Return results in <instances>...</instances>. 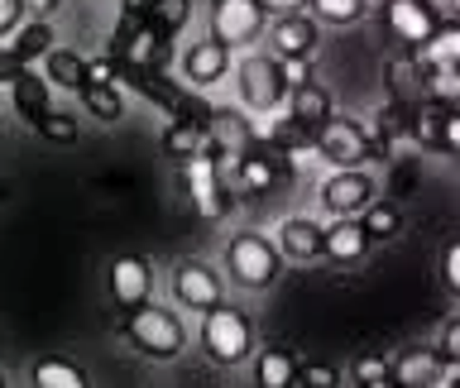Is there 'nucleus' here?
I'll use <instances>...</instances> for the list:
<instances>
[{
  "label": "nucleus",
  "mask_w": 460,
  "mask_h": 388,
  "mask_svg": "<svg viewBox=\"0 0 460 388\" xmlns=\"http://www.w3.org/2000/svg\"><path fill=\"white\" fill-rule=\"evenodd\" d=\"M374 250L365 225H359V216H331V225L322 230V259H331L336 269H350L359 264Z\"/></svg>",
  "instance_id": "obj_13"
},
{
  "label": "nucleus",
  "mask_w": 460,
  "mask_h": 388,
  "mask_svg": "<svg viewBox=\"0 0 460 388\" xmlns=\"http://www.w3.org/2000/svg\"><path fill=\"white\" fill-rule=\"evenodd\" d=\"M187 20H192V0H149V10H144V29L158 43L178 39L187 29Z\"/></svg>",
  "instance_id": "obj_20"
},
{
  "label": "nucleus",
  "mask_w": 460,
  "mask_h": 388,
  "mask_svg": "<svg viewBox=\"0 0 460 388\" xmlns=\"http://www.w3.org/2000/svg\"><path fill=\"white\" fill-rule=\"evenodd\" d=\"M187 163V192H192V207L201 221H221L230 211V192H226V172H221V144H207L201 154L182 158Z\"/></svg>",
  "instance_id": "obj_6"
},
{
  "label": "nucleus",
  "mask_w": 460,
  "mask_h": 388,
  "mask_svg": "<svg viewBox=\"0 0 460 388\" xmlns=\"http://www.w3.org/2000/svg\"><path fill=\"white\" fill-rule=\"evenodd\" d=\"M297 384H307V388H341L345 374H341L336 365H326V359H302Z\"/></svg>",
  "instance_id": "obj_32"
},
{
  "label": "nucleus",
  "mask_w": 460,
  "mask_h": 388,
  "mask_svg": "<svg viewBox=\"0 0 460 388\" xmlns=\"http://www.w3.org/2000/svg\"><path fill=\"white\" fill-rule=\"evenodd\" d=\"M269 34V53L279 63H312L322 48V24L312 20V10H293V14H273L264 24Z\"/></svg>",
  "instance_id": "obj_7"
},
{
  "label": "nucleus",
  "mask_w": 460,
  "mask_h": 388,
  "mask_svg": "<svg viewBox=\"0 0 460 388\" xmlns=\"http://www.w3.org/2000/svg\"><path fill=\"white\" fill-rule=\"evenodd\" d=\"M39 135L43 139H53V144H72L77 139V115H63V110H49V115H39Z\"/></svg>",
  "instance_id": "obj_33"
},
{
  "label": "nucleus",
  "mask_w": 460,
  "mask_h": 388,
  "mask_svg": "<svg viewBox=\"0 0 460 388\" xmlns=\"http://www.w3.org/2000/svg\"><path fill=\"white\" fill-rule=\"evenodd\" d=\"M172 302L178 307H192V312H211L226 302V287H221V273L207 269L201 259H182L172 269Z\"/></svg>",
  "instance_id": "obj_9"
},
{
  "label": "nucleus",
  "mask_w": 460,
  "mask_h": 388,
  "mask_svg": "<svg viewBox=\"0 0 460 388\" xmlns=\"http://www.w3.org/2000/svg\"><path fill=\"white\" fill-rule=\"evenodd\" d=\"M0 388H5V374H0Z\"/></svg>",
  "instance_id": "obj_47"
},
{
  "label": "nucleus",
  "mask_w": 460,
  "mask_h": 388,
  "mask_svg": "<svg viewBox=\"0 0 460 388\" xmlns=\"http://www.w3.org/2000/svg\"><path fill=\"white\" fill-rule=\"evenodd\" d=\"M359 225H365L369 244H388L402 235V207L394 197H374L365 211H359Z\"/></svg>",
  "instance_id": "obj_22"
},
{
  "label": "nucleus",
  "mask_w": 460,
  "mask_h": 388,
  "mask_svg": "<svg viewBox=\"0 0 460 388\" xmlns=\"http://www.w3.org/2000/svg\"><path fill=\"white\" fill-rule=\"evenodd\" d=\"M86 82H106V86H115V63H111V57H96V63H86Z\"/></svg>",
  "instance_id": "obj_38"
},
{
  "label": "nucleus",
  "mask_w": 460,
  "mask_h": 388,
  "mask_svg": "<svg viewBox=\"0 0 460 388\" xmlns=\"http://www.w3.org/2000/svg\"><path fill=\"white\" fill-rule=\"evenodd\" d=\"M388 96L402 101V106H417V101H427V67L417 63L412 48L388 63Z\"/></svg>",
  "instance_id": "obj_18"
},
{
  "label": "nucleus",
  "mask_w": 460,
  "mask_h": 388,
  "mask_svg": "<svg viewBox=\"0 0 460 388\" xmlns=\"http://www.w3.org/2000/svg\"><path fill=\"white\" fill-rule=\"evenodd\" d=\"M431 350L441 355V365H446V369H460V312L441 322V331H437V345H431Z\"/></svg>",
  "instance_id": "obj_31"
},
{
  "label": "nucleus",
  "mask_w": 460,
  "mask_h": 388,
  "mask_svg": "<svg viewBox=\"0 0 460 388\" xmlns=\"http://www.w3.org/2000/svg\"><path fill=\"white\" fill-rule=\"evenodd\" d=\"M158 144H164V154H172V158H192L211 144V129L201 120H172L164 135H158Z\"/></svg>",
  "instance_id": "obj_24"
},
{
  "label": "nucleus",
  "mask_w": 460,
  "mask_h": 388,
  "mask_svg": "<svg viewBox=\"0 0 460 388\" xmlns=\"http://www.w3.org/2000/svg\"><path fill=\"white\" fill-rule=\"evenodd\" d=\"M264 14H293V10H307V0H254Z\"/></svg>",
  "instance_id": "obj_40"
},
{
  "label": "nucleus",
  "mask_w": 460,
  "mask_h": 388,
  "mask_svg": "<svg viewBox=\"0 0 460 388\" xmlns=\"http://www.w3.org/2000/svg\"><path fill=\"white\" fill-rule=\"evenodd\" d=\"M178 67H182V82L201 92V86H216L221 77H230V48L221 39H197L192 48L178 57Z\"/></svg>",
  "instance_id": "obj_14"
},
{
  "label": "nucleus",
  "mask_w": 460,
  "mask_h": 388,
  "mask_svg": "<svg viewBox=\"0 0 460 388\" xmlns=\"http://www.w3.org/2000/svg\"><path fill=\"white\" fill-rule=\"evenodd\" d=\"M302 359L288 345H264L254 355V388H297Z\"/></svg>",
  "instance_id": "obj_17"
},
{
  "label": "nucleus",
  "mask_w": 460,
  "mask_h": 388,
  "mask_svg": "<svg viewBox=\"0 0 460 388\" xmlns=\"http://www.w3.org/2000/svg\"><path fill=\"white\" fill-rule=\"evenodd\" d=\"M106 287L115 297V307L129 312V307H144L154 293V269L144 254H115L111 259V273H106Z\"/></svg>",
  "instance_id": "obj_12"
},
{
  "label": "nucleus",
  "mask_w": 460,
  "mask_h": 388,
  "mask_svg": "<svg viewBox=\"0 0 460 388\" xmlns=\"http://www.w3.org/2000/svg\"><path fill=\"white\" fill-rule=\"evenodd\" d=\"M82 106H86V115H96V120H120L125 115V101H120V92L115 86H106V82H82Z\"/></svg>",
  "instance_id": "obj_28"
},
{
  "label": "nucleus",
  "mask_w": 460,
  "mask_h": 388,
  "mask_svg": "<svg viewBox=\"0 0 460 388\" xmlns=\"http://www.w3.org/2000/svg\"><path fill=\"white\" fill-rule=\"evenodd\" d=\"M456 24H460V14H456Z\"/></svg>",
  "instance_id": "obj_49"
},
{
  "label": "nucleus",
  "mask_w": 460,
  "mask_h": 388,
  "mask_svg": "<svg viewBox=\"0 0 460 388\" xmlns=\"http://www.w3.org/2000/svg\"><path fill=\"white\" fill-rule=\"evenodd\" d=\"M427 101H437V106H446V110L460 106V63H451V67H431V77H427Z\"/></svg>",
  "instance_id": "obj_30"
},
{
  "label": "nucleus",
  "mask_w": 460,
  "mask_h": 388,
  "mask_svg": "<svg viewBox=\"0 0 460 388\" xmlns=\"http://www.w3.org/2000/svg\"><path fill=\"white\" fill-rule=\"evenodd\" d=\"M398 388H441L446 384V365L431 345H412L394 359V374H388Z\"/></svg>",
  "instance_id": "obj_15"
},
{
  "label": "nucleus",
  "mask_w": 460,
  "mask_h": 388,
  "mask_svg": "<svg viewBox=\"0 0 460 388\" xmlns=\"http://www.w3.org/2000/svg\"><path fill=\"white\" fill-rule=\"evenodd\" d=\"M43 77H49L53 86H67V92H82L86 57H77L72 48H49V53H43Z\"/></svg>",
  "instance_id": "obj_26"
},
{
  "label": "nucleus",
  "mask_w": 460,
  "mask_h": 388,
  "mask_svg": "<svg viewBox=\"0 0 460 388\" xmlns=\"http://www.w3.org/2000/svg\"><path fill=\"white\" fill-rule=\"evenodd\" d=\"M441 120H446V106L437 101H417L412 106V125H408V144L427 154H441Z\"/></svg>",
  "instance_id": "obj_23"
},
{
  "label": "nucleus",
  "mask_w": 460,
  "mask_h": 388,
  "mask_svg": "<svg viewBox=\"0 0 460 388\" xmlns=\"http://www.w3.org/2000/svg\"><path fill=\"white\" fill-rule=\"evenodd\" d=\"M427 5L437 10L441 20H456V14H460V0H427Z\"/></svg>",
  "instance_id": "obj_42"
},
{
  "label": "nucleus",
  "mask_w": 460,
  "mask_h": 388,
  "mask_svg": "<svg viewBox=\"0 0 460 388\" xmlns=\"http://www.w3.org/2000/svg\"><path fill=\"white\" fill-rule=\"evenodd\" d=\"M379 20H384V29L402 43V48H422V43L431 39V29L441 24V14L431 10L427 0H384Z\"/></svg>",
  "instance_id": "obj_11"
},
{
  "label": "nucleus",
  "mask_w": 460,
  "mask_h": 388,
  "mask_svg": "<svg viewBox=\"0 0 460 388\" xmlns=\"http://www.w3.org/2000/svg\"><path fill=\"white\" fill-rule=\"evenodd\" d=\"M58 5H63V0H24V10L34 14V20H49V14H53Z\"/></svg>",
  "instance_id": "obj_41"
},
{
  "label": "nucleus",
  "mask_w": 460,
  "mask_h": 388,
  "mask_svg": "<svg viewBox=\"0 0 460 388\" xmlns=\"http://www.w3.org/2000/svg\"><path fill=\"white\" fill-rule=\"evenodd\" d=\"M394 374V359L388 355H355L350 359V379L355 384H379V379H388Z\"/></svg>",
  "instance_id": "obj_34"
},
{
  "label": "nucleus",
  "mask_w": 460,
  "mask_h": 388,
  "mask_svg": "<svg viewBox=\"0 0 460 388\" xmlns=\"http://www.w3.org/2000/svg\"><path fill=\"white\" fill-rule=\"evenodd\" d=\"M441 388H460V369H451V379H446Z\"/></svg>",
  "instance_id": "obj_45"
},
{
  "label": "nucleus",
  "mask_w": 460,
  "mask_h": 388,
  "mask_svg": "<svg viewBox=\"0 0 460 388\" xmlns=\"http://www.w3.org/2000/svg\"><path fill=\"white\" fill-rule=\"evenodd\" d=\"M359 388H398L394 379H379V384H359Z\"/></svg>",
  "instance_id": "obj_44"
},
{
  "label": "nucleus",
  "mask_w": 460,
  "mask_h": 388,
  "mask_svg": "<svg viewBox=\"0 0 460 388\" xmlns=\"http://www.w3.org/2000/svg\"><path fill=\"white\" fill-rule=\"evenodd\" d=\"M235 86H240V101L250 106L254 115H269V110H279L283 101H288V72L283 63L273 53H250V57H240L235 63Z\"/></svg>",
  "instance_id": "obj_5"
},
{
  "label": "nucleus",
  "mask_w": 460,
  "mask_h": 388,
  "mask_svg": "<svg viewBox=\"0 0 460 388\" xmlns=\"http://www.w3.org/2000/svg\"><path fill=\"white\" fill-rule=\"evenodd\" d=\"M34 384L39 388H92V379H86V369L82 365H72V359H58V355H49V359H34Z\"/></svg>",
  "instance_id": "obj_25"
},
{
  "label": "nucleus",
  "mask_w": 460,
  "mask_h": 388,
  "mask_svg": "<svg viewBox=\"0 0 460 388\" xmlns=\"http://www.w3.org/2000/svg\"><path fill=\"white\" fill-rule=\"evenodd\" d=\"M201 388H216V384H201Z\"/></svg>",
  "instance_id": "obj_48"
},
{
  "label": "nucleus",
  "mask_w": 460,
  "mask_h": 388,
  "mask_svg": "<svg viewBox=\"0 0 460 388\" xmlns=\"http://www.w3.org/2000/svg\"><path fill=\"white\" fill-rule=\"evenodd\" d=\"M24 24V0H0V39Z\"/></svg>",
  "instance_id": "obj_37"
},
{
  "label": "nucleus",
  "mask_w": 460,
  "mask_h": 388,
  "mask_svg": "<svg viewBox=\"0 0 460 388\" xmlns=\"http://www.w3.org/2000/svg\"><path fill=\"white\" fill-rule=\"evenodd\" d=\"M144 10H149V0H120V14H139L144 20Z\"/></svg>",
  "instance_id": "obj_43"
},
{
  "label": "nucleus",
  "mask_w": 460,
  "mask_h": 388,
  "mask_svg": "<svg viewBox=\"0 0 460 388\" xmlns=\"http://www.w3.org/2000/svg\"><path fill=\"white\" fill-rule=\"evenodd\" d=\"M120 336H125V345H135L144 359H178L182 345H187V326L172 307L144 302V307H129L120 316Z\"/></svg>",
  "instance_id": "obj_2"
},
{
  "label": "nucleus",
  "mask_w": 460,
  "mask_h": 388,
  "mask_svg": "<svg viewBox=\"0 0 460 388\" xmlns=\"http://www.w3.org/2000/svg\"><path fill=\"white\" fill-rule=\"evenodd\" d=\"M322 221H312V216H288L279 225V254L293 259V264H316L322 259Z\"/></svg>",
  "instance_id": "obj_16"
},
{
  "label": "nucleus",
  "mask_w": 460,
  "mask_h": 388,
  "mask_svg": "<svg viewBox=\"0 0 460 388\" xmlns=\"http://www.w3.org/2000/svg\"><path fill=\"white\" fill-rule=\"evenodd\" d=\"M10 48H14V57H20V63L29 67L34 57H43V53L53 48V24H49V20H29V24H20V34H14Z\"/></svg>",
  "instance_id": "obj_29"
},
{
  "label": "nucleus",
  "mask_w": 460,
  "mask_h": 388,
  "mask_svg": "<svg viewBox=\"0 0 460 388\" xmlns=\"http://www.w3.org/2000/svg\"><path fill=\"white\" fill-rule=\"evenodd\" d=\"M221 259H226L230 278H235L240 287H250V293H264V287H273L279 273H283L279 244H273L269 235H259V230H240V235L226 244Z\"/></svg>",
  "instance_id": "obj_3"
},
{
  "label": "nucleus",
  "mask_w": 460,
  "mask_h": 388,
  "mask_svg": "<svg viewBox=\"0 0 460 388\" xmlns=\"http://www.w3.org/2000/svg\"><path fill=\"white\" fill-rule=\"evenodd\" d=\"M264 24H269V14L254 0H211V39H221L230 53L264 39Z\"/></svg>",
  "instance_id": "obj_8"
},
{
  "label": "nucleus",
  "mask_w": 460,
  "mask_h": 388,
  "mask_svg": "<svg viewBox=\"0 0 460 388\" xmlns=\"http://www.w3.org/2000/svg\"><path fill=\"white\" fill-rule=\"evenodd\" d=\"M312 149H316V158H326L331 168H365V163H388V158H394V149L379 144L359 120H350V115H326V120L312 129Z\"/></svg>",
  "instance_id": "obj_1"
},
{
  "label": "nucleus",
  "mask_w": 460,
  "mask_h": 388,
  "mask_svg": "<svg viewBox=\"0 0 460 388\" xmlns=\"http://www.w3.org/2000/svg\"><path fill=\"white\" fill-rule=\"evenodd\" d=\"M0 201H5V187H0Z\"/></svg>",
  "instance_id": "obj_46"
},
{
  "label": "nucleus",
  "mask_w": 460,
  "mask_h": 388,
  "mask_svg": "<svg viewBox=\"0 0 460 388\" xmlns=\"http://www.w3.org/2000/svg\"><path fill=\"white\" fill-rule=\"evenodd\" d=\"M201 350H207L216 365H226V369H235L244 365V359L254 355V326H250V316L235 312V307H211V312H201Z\"/></svg>",
  "instance_id": "obj_4"
},
{
  "label": "nucleus",
  "mask_w": 460,
  "mask_h": 388,
  "mask_svg": "<svg viewBox=\"0 0 460 388\" xmlns=\"http://www.w3.org/2000/svg\"><path fill=\"white\" fill-rule=\"evenodd\" d=\"M441 154L446 158H460V106L446 110V120H441Z\"/></svg>",
  "instance_id": "obj_36"
},
{
  "label": "nucleus",
  "mask_w": 460,
  "mask_h": 388,
  "mask_svg": "<svg viewBox=\"0 0 460 388\" xmlns=\"http://www.w3.org/2000/svg\"><path fill=\"white\" fill-rule=\"evenodd\" d=\"M441 287L451 302H460V235L446 240V250H441Z\"/></svg>",
  "instance_id": "obj_35"
},
{
  "label": "nucleus",
  "mask_w": 460,
  "mask_h": 388,
  "mask_svg": "<svg viewBox=\"0 0 460 388\" xmlns=\"http://www.w3.org/2000/svg\"><path fill=\"white\" fill-rule=\"evenodd\" d=\"M288 115H293L297 125L316 129L326 115H336V110H331V92H326V86H316V82H297L293 92H288Z\"/></svg>",
  "instance_id": "obj_21"
},
{
  "label": "nucleus",
  "mask_w": 460,
  "mask_h": 388,
  "mask_svg": "<svg viewBox=\"0 0 460 388\" xmlns=\"http://www.w3.org/2000/svg\"><path fill=\"white\" fill-rule=\"evenodd\" d=\"M20 72H24V63H20V57H14V48L5 43V48H0V82H14V77H20Z\"/></svg>",
  "instance_id": "obj_39"
},
{
  "label": "nucleus",
  "mask_w": 460,
  "mask_h": 388,
  "mask_svg": "<svg viewBox=\"0 0 460 388\" xmlns=\"http://www.w3.org/2000/svg\"><path fill=\"white\" fill-rule=\"evenodd\" d=\"M374 197H379V182L365 168H331V178L322 182V207L331 216H359Z\"/></svg>",
  "instance_id": "obj_10"
},
{
  "label": "nucleus",
  "mask_w": 460,
  "mask_h": 388,
  "mask_svg": "<svg viewBox=\"0 0 460 388\" xmlns=\"http://www.w3.org/2000/svg\"><path fill=\"white\" fill-rule=\"evenodd\" d=\"M312 20L316 24H331V29H350L369 14V0H307Z\"/></svg>",
  "instance_id": "obj_27"
},
{
  "label": "nucleus",
  "mask_w": 460,
  "mask_h": 388,
  "mask_svg": "<svg viewBox=\"0 0 460 388\" xmlns=\"http://www.w3.org/2000/svg\"><path fill=\"white\" fill-rule=\"evenodd\" d=\"M10 96H14V115L34 129L39 125V115H49L53 106H49V77H39V72H20V77L10 82Z\"/></svg>",
  "instance_id": "obj_19"
}]
</instances>
